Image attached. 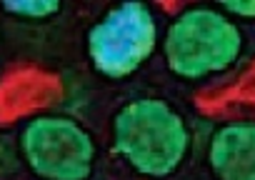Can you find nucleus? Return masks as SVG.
<instances>
[{
  "label": "nucleus",
  "mask_w": 255,
  "mask_h": 180,
  "mask_svg": "<svg viewBox=\"0 0 255 180\" xmlns=\"http://www.w3.org/2000/svg\"><path fill=\"white\" fill-rule=\"evenodd\" d=\"M110 148L133 173L165 180L185 165L193 130L188 118L165 98H133L110 120Z\"/></svg>",
  "instance_id": "f257e3e1"
},
{
  "label": "nucleus",
  "mask_w": 255,
  "mask_h": 180,
  "mask_svg": "<svg viewBox=\"0 0 255 180\" xmlns=\"http://www.w3.org/2000/svg\"><path fill=\"white\" fill-rule=\"evenodd\" d=\"M18 155L38 180H90L98 143L78 118L40 113L20 128Z\"/></svg>",
  "instance_id": "20e7f679"
},
{
  "label": "nucleus",
  "mask_w": 255,
  "mask_h": 180,
  "mask_svg": "<svg viewBox=\"0 0 255 180\" xmlns=\"http://www.w3.org/2000/svg\"><path fill=\"white\" fill-rule=\"evenodd\" d=\"M160 53L173 78L203 83L238 65L245 53L243 28L218 5H188L160 35Z\"/></svg>",
  "instance_id": "f03ea898"
},
{
  "label": "nucleus",
  "mask_w": 255,
  "mask_h": 180,
  "mask_svg": "<svg viewBox=\"0 0 255 180\" xmlns=\"http://www.w3.org/2000/svg\"><path fill=\"white\" fill-rule=\"evenodd\" d=\"M3 13L20 18V20H48L60 15L63 3L60 0H5L0 3Z\"/></svg>",
  "instance_id": "423d86ee"
},
{
  "label": "nucleus",
  "mask_w": 255,
  "mask_h": 180,
  "mask_svg": "<svg viewBox=\"0 0 255 180\" xmlns=\"http://www.w3.org/2000/svg\"><path fill=\"white\" fill-rule=\"evenodd\" d=\"M160 45V23L143 0H125L103 13L85 35L90 68L108 80L135 75Z\"/></svg>",
  "instance_id": "7ed1b4c3"
},
{
  "label": "nucleus",
  "mask_w": 255,
  "mask_h": 180,
  "mask_svg": "<svg viewBox=\"0 0 255 180\" xmlns=\"http://www.w3.org/2000/svg\"><path fill=\"white\" fill-rule=\"evenodd\" d=\"M205 160L215 180H255V120L220 123L210 133Z\"/></svg>",
  "instance_id": "39448f33"
},
{
  "label": "nucleus",
  "mask_w": 255,
  "mask_h": 180,
  "mask_svg": "<svg viewBox=\"0 0 255 180\" xmlns=\"http://www.w3.org/2000/svg\"><path fill=\"white\" fill-rule=\"evenodd\" d=\"M218 8L228 15V18H233L235 23L238 20H255V0H220L218 3Z\"/></svg>",
  "instance_id": "0eeeda50"
}]
</instances>
